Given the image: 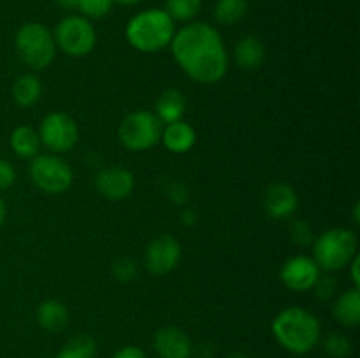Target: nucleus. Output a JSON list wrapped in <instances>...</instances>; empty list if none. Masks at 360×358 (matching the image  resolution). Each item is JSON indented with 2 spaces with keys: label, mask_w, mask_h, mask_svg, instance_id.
I'll use <instances>...</instances> for the list:
<instances>
[{
  "label": "nucleus",
  "mask_w": 360,
  "mask_h": 358,
  "mask_svg": "<svg viewBox=\"0 0 360 358\" xmlns=\"http://www.w3.org/2000/svg\"><path fill=\"white\" fill-rule=\"evenodd\" d=\"M112 274L118 281H130L137 276V267L130 258H122L112 265Z\"/></svg>",
  "instance_id": "obj_27"
},
{
  "label": "nucleus",
  "mask_w": 360,
  "mask_h": 358,
  "mask_svg": "<svg viewBox=\"0 0 360 358\" xmlns=\"http://www.w3.org/2000/svg\"><path fill=\"white\" fill-rule=\"evenodd\" d=\"M95 351H97V344L91 337L77 336L63 346L56 358H94Z\"/></svg>",
  "instance_id": "obj_24"
},
{
  "label": "nucleus",
  "mask_w": 360,
  "mask_h": 358,
  "mask_svg": "<svg viewBox=\"0 0 360 358\" xmlns=\"http://www.w3.org/2000/svg\"><path fill=\"white\" fill-rule=\"evenodd\" d=\"M95 186L98 193L109 200H123L132 195L136 179L132 172L122 167H109L104 168L101 174L95 178Z\"/></svg>",
  "instance_id": "obj_12"
},
{
  "label": "nucleus",
  "mask_w": 360,
  "mask_h": 358,
  "mask_svg": "<svg viewBox=\"0 0 360 358\" xmlns=\"http://www.w3.org/2000/svg\"><path fill=\"white\" fill-rule=\"evenodd\" d=\"M181 258V244L172 235H158L148 244L144 253V265L155 276L169 274Z\"/></svg>",
  "instance_id": "obj_10"
},
{
  "label": "nucleus",
  "mask_w": 360,
  "mask_h": 358,
  "mask_svg": "<svg viewBox=\"0 0 360 358\" xmlns=\"http://www.w3.org/2000/svg\"><path fill=\"white\" fill-rule=\"evenodd\" d=\"M112 4H115L112 0H79L77 7L84 16L98 20V18H104L105 14L111 13Z\"/></svg>",
  "instance_id": "obj_26"
},
{
  "label": "nucleus",
  "mask_w": 360,
  "mask_h": 358,
  "mask_svg": "<svg viewBox=\"0 0 360 358\" xmlns=\"http://www.w3.org/2000/svg\"><path fill=\"white\" fill-rule=\"evenodd\" d=\"M42 86L41 81L32 74H23L18 77L13 84V97L14 102L21 107H30L41 98Z\"/></svg>",
  "instance_id": "obj_20"
},
{
  "label": "nucleus",
  "mask_w": 360,
  "mask_h": 358,
  "mask_svg": "<svg viewBox=\"0 0 360 358\" xmlns=\"http://www.w3.org/2000/svg\"><path fill=\"white\" fill-rule=\"evenodd\" d=\"M181 218H183V221H185V225H193V223H195V220H197L195 213H192V211H185Z\"/></svg>",
  "instance_id": "obj_34"
},
{
  "label": "nucleus",
  "mask_w": 360,
  "mask_h": 358,
  "mask_svg": "<svg viewBox=\"0 0 360 358\" xmlns=\"http://www.w3.org/2000/svg\"><path fill=\"white\" fill-rule=\"evenodd\" d=\"M290 234H292V239H294L299 246H308L313 239L311 227H309L306 221H297V223L292 225Z\"/></svg>",
  "instance_id": "obj_28"
},
{
  "label": "nucleus",
  "mask_w": 360,
  "mask_h": 358,
  "mask_svg": "<svg viewBox=\"0 0 360 358\" xmlns=\"http://www.w3.org/2000/svg\"><path fill=\"white\" fill-rule=\"evenodd\" d=\"M202 2L200 0H167L165 2V13L171 16L172 21H192L200 13Z\"/></svg>",
  "instance_id": "obj_23"
},
{
  "label": "nucleus",
  "mask_w": 360,
  "mask_h": 358,
  "mask_svg": "<svg viewBox=\"0 0 360 358\" xmlns=\"http://www.w3.org/2000/svg\"><path fill=\"white\" fill-rule=\"evenodd\" d=\"M229 358H250V357H246V354H243V353H234V354H231Z\"/></svg>",
  "instance_id": "obj_37"
},
{
  "label": "nucleus",
  "mask_w": 360,
  "mask_h": 358,
  "mask_svg": "<svg viewBox=\"0 0 360 358\" xmlns=\"http://www.w3.org/2000/svg\"><path fill=\"white\" fill-rule=\"evenodd\" d=\"M236 62L243 70H257L264 63L266 49L264 44L253 35H246L236 44Z\"/></svg>",
  "instance_id": "obj_17"
},
{
  "label": "nucleus",
  "mask_w": 360,
  "mask_h": 358,
  "mask_svg": "<svg viewBox=\"0 0 360 358\" xmlns=\"http://www.w3.org/2000/svg\"><path fill=\"white\" fill-rule=\"evenodd\" d=\"M185 97L176 88H169V90L162 91L157 100V105H155V109H157V118L160 119V123H165V125L179 121L183 118V114H185Z\"/></svg>",
  "instance_id": "obj_16"
},
{
  "label": "nucleus",
  "mask_w": 360,
  "mask_h": 358,
  "mask_svg": "<svg viewBox=\"0 0 360 358\" xmlns=\"http://www.w3.org/2000/svg\"><path fill=\"white\" fill-rule=\"evenodd\" d=\"M112 358H146V353H144L141 347L136 346H125L120 351H116Z\"/></svg>",
  "instance_id": "obj_31"
},
{
  "label": "nucleus",
  "mask_w": 360,
  "mask_h": 358,
  "mask_svg": "<svg viewBox=\"0 0 360 358\" xmlns=\"http://www.w3.org/2000/svg\"><path fill=\"white\" fill-rule=\"evenodd\" d=\"M37 321L48 332H62L69 321V311L58 300H44L37 307Z\"/></svg>",
  "instance_id": "obj_18"
},
{
  "label": "nucleus",
  "mask_w": 360,
  "mask_h": 358,
  "mask_svg": "<svg viewBox=\"0 0 360 358\" xmlns=\"http://www.w3.org/2000/svg\"><path fill=\"white\" fill-rule=\"evenodd\" d=\"M16 179L14 167L7 160L0 158V190H7Z\"/></svg>",
  "instance_id": "obj_29"
},
{
  "label": "nucleus",
  "mask_w": 360,
  "mask_h": 358,
  "mask_svg": "<svg viewBox=\"0 0 360 358\" xmlns=\"http://www.w3.org/2000/svg\"><path fill=\"white\" fill-rule=\"evenodd\" d=\"M112 2H118L122 4V6H136V4H139L141 0H112Z\"/></svg>",
  "instance_id": "obj_36"
},
{
  "label": "nucleus",
  "mask_w": 360,
  "mask_h": 358,
  "mask_svg": "<svg viewBox=\"0 0 360 358\" xmlns=\"http://www.w3.org/2000/svg\"><path fill=\"white\" fill-rule=\"evenodd\" d=\"M357 256V237L347 228L326 230L313 244V260L319 269L341 270Z\"/></svg>",
  "instance_id": "obj_4"
},
{
  "label": "nucleus",
  "mask_w": 360,
  "mask_h": 358,
  "mask_svg": "<svg viewBox=\"0 0 360 358\" xmlns=\"http://www.w3.org/2000/svg\"><path fill=\"white\" fill-rule=\"evenodd\" d=\"M125 34L134 49L155 53L171 44L176 28L174 21L164 9H146L137 13L129 21Z\"/></svg>",
  "instance_id": "obj_3"
},
{
  "label": "nucleus",
  "mask_w": 360,
  "mask_h": 358,
  "mask_svg": "<svg viewBox=\"0 0 360 358\" xmlns=\"http://www.w3.org/2000/svg\"><path fill=\"white\" fill-rule=\"evenodd\" d=\"M39 146H41V139L39 133L30 126H18L14 132L11 133V147L14 153L21 158H34L37 157Z\"/></svg>",
  "instance_id": "obj_21"
},
{
  "label": "nucleus",
  "mask_w": 360,
  "mask_h": 358,
  "mask_svg": "<svg viewBox=\"0 0 360 358\" xmlns=\"http://www.w3.org/2000/svg\"><path fill=\"white\" fill-rule=\"evenodd\" d=\"M153 346L160 358H190L192 354L190 337L178 326H164L158 330Z\"/></svg>",
  "instance_id": "obj_14"
},
{
  "label": "nucleus",
  "mask_w": 360,
  "mask_h": 358,
  "mask_svg": "<svg viewBox=\"0 0 360 358\" xmlns=\"http://www.w3.org/2000/svg\"><path fill=\"white\" fill-rule=\"evenodd\" d=\"M55 44L70 56H86L97 44L94 25L83 16H67L56 25Z\"/></svg>",
  "instance_id": "obj_7"
},
{
  "label": "nucleus",
  "mask_w": 360,
  "mask_h": 358,
  "mask_svg": "<svg viewBox=\"0 0 360 358\" xmlns=\"http://www.w3.org/2000/svg\"><path fill=\"white\" fill-rule=\"evenodd\" d=\"M334 316L341 325L357 326L360 323V293L359 288L345 291L334 304Z\"/></svg>",
  "instance_id": "obj_19"
},
{
  "label": "nucleus",
  "mask_w": 360,
  "mask_h": 358,
  "mask_svg": "<svg viewBox=\"0 0 360 358\" xmlns=\"http://www.w3.org/2000/svg\"><path fill=\"white\" fill-rule=\"evenodd\" d=\"M359 263H360V258H359V255H357V256H355V258L352 260V262H350V265H352V281H354L355 288H359V284H360V277H359Z\"/></svg>",
  "instance_id": "obj_32"
},
{
  "label": "nucleus",
  "mask_w": 360,
  "mask_h": 358,
  "mask_svg": "<svg viewBox=\"0 0 360 358\" xmlns=\"http://www.w3.org/2000/svg\"><path fill=\"white\" fill-rule=\"evenodd\" d=\"M297 193L287 183H273L264 193V209L273 220H285L297 209Z\"/></svg>",
  "instance_id": "obj_13"
},
{
  "label": "nucleus",
  "mask_w": 360,
  "mask_h": 358,
  "mask_svg": "<svg viewBox=\"0 0 360 358\" xmlns=\"http://www.w3.org/2000/svg\"><path fill=\"white\" fill-rule=\"evenodd\" d=\"M4 220H6V204L0 199V227L4 225Z\"/></svg>",
  "instance_id": "obj_35"
},
{
  "label": "nucleus",
  "mask_w": 360,
  "mask_h": 358,
  "mask_svg": "<svg viewBox=\"0 0 360 358\" xmlns=\"http://www.w3.org/2000/svg\"><path fill=\"white\" fill-rule=\"evenodd\" d=\"M248 2L246 0H217L214 20L221 25L239 23L246 16Z\"/></svg>",
  "instance_id": "obj_22"
},
{
  "label": "nucleus",
  "mask_w": 360,
  "mask_h": 358,
  "mask_svg": "<svg viewBox=\"0 0 360 358\" xmlns=\"http://www.w3.org/2000/svg\"><path fill=\"white\" fill-rule=\"evenodd\" d=\"M316 290V295H320V297H330V295L334 293V288H336V283H334L330 277L327 276H320L319 281L315 283V286H313Z\"/></svg>",
  "instance_id": "obj_30"
},
{
  "label": "nucleus",
  "mask_w": 360,
  "mask_h": 358,
  "mask_svg": "<svg viewBox=\"0 0 360 358\" xmlns=\"http://www.w3.org/2000/svg\"><path fill=\"white\" fill-rule=\"evenodd\" d=\"M16 51L25 65L42 70L55 60L56 44L44 25L25 23L16 34Z\"/></svg>",
  "instance_id": "obj_5"
},
{
  "label": "nucleus",
  "mask_w": 360,
  "mask_h": 358,
  "mask_svg": "<svg viewBox=\"0 0 360 358\" xmlns=\"http://www.w3.org/2000/svg\"><path fill=\"white\" fill-rule=\"evenodd\" d=\"M273 333L285 350L295 354H304L319 344L320 321L306 309L288 307L274 318Z\"/></svg>",
  "instance_id": "obj_2"
},
{
  "label": "nucleus",
  "mask_w": 360,
  "mask_h": 358,
  "mask_svg": "<svg viewBox=\"0 0 360 358\" xmlns=\"http://www.w3.org/2000/svg\"><path fill=\"white\" fill-rule=\"evenodd\" d=\"M77 125L65 112H49L41 123L39 139L53 153H65L77 142Z\"/></svg>",
  "instance_id": "obj_9"
},
{
  "label": "nucleus",
  "mask_w": 360,
  "mask_h": 358,
  "mask_svg": "<svg viewBox=\"0 0 360 358\" xmlns=\"http://www.w3.org/2000/svg\"><path fill=\"white\" fill-rule=\"evenodd\" d=\"M56 4H58V7H62V9H77L79 0H56Z\"/></svg>",
  "instance_id": "obj_33"
},
{
  "label": "nucleus",
  "mask_w": 360,
  "mask_h": 358,
  "mask_svg": "<svg viewBox=\"0 0 360 358\" xmlns=\"http://www.w3.org/2000/svg\"><path fill=\"white\" fill-rule=\"evenodd\" d=\"M30 178L39 190L51 195L65 193L72 185V168L55 154H37L30 164Z\"/></svg>",
  "instance_id": "obj_8"
},
{
  "label": "nucleus",
  "mask_w": 360,
  "mask_h": 358,
  "mask_svg": "<svg viewBox=\"0 0 360 358\" xmlns=\"http://www.w3.org/2000/svg\"><path fill=\"white\" fill-rule=\"evenodd\" d=\"M120 142L130 151H146L162 137V123L150 111H136L127 116L118 128Z\"/></svg>",
  "instance_id": "obj_6"
},
{
  "label": "nucleus",
  "mask_w": 360,
  "mask_h": 358,
  "mask_svg": "<svg viewBox=\"0 0 360 358\" xmlns=\"http://www.w3.org/2000/svg\"><path fill=\"white\" fill-rule=\"evenodd\" d=\"M162 139H164L165 147L172 153H186L195 144V130L188 123L179 119V121L165 125Z\"/></svg>",
  "instance_id": "obj_15"
},
{
  "label": "nucleus",
  "mask_w": 360,
  "mask_h": 358,
  "mask_svg": "<svg viewBox=\"0 0 360 358\" xmlns=\"http://www.w3.org/2000/svg\"><path fill=\"white\" fill-rule=\"evenodd\" d=\"M281 281L287 288L294 291H308L315 286L320 277V269L315 260L309 256L297 255L283 263L280 272Z\"/></svg>",
  "instance_id": "obj_11"
},
{
  "label": "nucleus",
  "mask_w": 360,
  "mask_h": 358,
  "mask_svg": "<svg viewBox=\"0 0 360 358\" xmlns=\"http://www.w3.org/2000/svg\"><path fill=\"white\" fill-rule=\"evenodd\" d=\"M323 350L327 351V354L334 358H345L350 354L352 351V343L348 337H345L341 332L329 333L323 340Z\"/></svg>",
  "instance_id": "obj_25"
},
{
  "label": "nucleus",
  "mask_w": 360,
  "mask_h": 358,
  "mask_svg": "<svg viewBox=\"0 0 360 358\" xmlns=\"http://www.w3.org/2000/svg\"><path fill=\"white\" fill-rule=\"evenodd\" d=\"M171 51L188 77L202 84L218 83L229 67V55L221 35L211 25L195 21L174 34Z\"/></svg>",
  "instance_id": "obj_1"
}]
</instances>
